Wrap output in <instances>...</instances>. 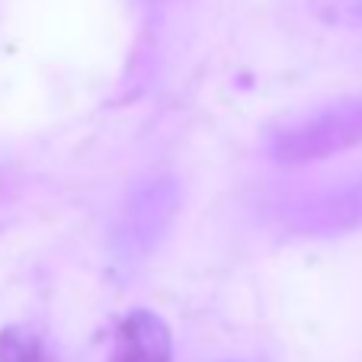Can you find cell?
<instances>
[{"label":"cell","mask_w":362,"mask_h":362,"mask_svg":"<svg viewBox=\"0 0 362 362\" xmlns=\"http://www.w3.org/2000/svg\"><path fill=\"white\" fill-rule=\"evenodd\" d=\"M362 144V96L334 103L292 122L273 138V158L279 164H308L343 154Z\"/></svg>","instance_id":"1"},{"label":"cell","mask_w":362,"mask_h":362,"mask_svg":"<svg viewBox=\"0 0 362 362\" xmlns=\"http://www.w3.org/2000/svg\"><path fill=\"white\" fill-rule=\"evenodd\" d=\"M177 202L180 192L173 180H151L141 189L132 192L129 205L122 209V218L116 225V234H112V247H116L119 257L122 260L148 257L170 228Z\"/></svg>","instance_id":"2"},{"label":"cell","mask_w":362,"mask_h":362,"mask_svg":"<svg viewBox=\"0 0 362 362\" xmlns=\"http://www.w3.org/2000/svg\"><path fill=\"white\" fill-rule=\"evenodd\" d=\"M112 362H173V337L164 317L148 308L122 317L112 343Z\"/></svg>","instance_id":"3"},{"label":"cell","mask_w":362,"mask_h":362,"mask_svg":"<svg viewBox=\"0 0 362 362\" xmlns=\"http://www.w3.org/2000/svg\"><path fill=\"white\" fill-rule=\"evenodd\" d=\"M0 362H39L35 337L23 327L0 330Z\"/></svg>","instance_id":"4"}]
</instances>
